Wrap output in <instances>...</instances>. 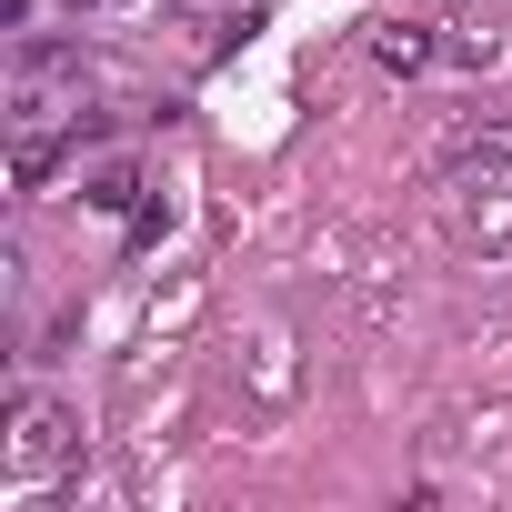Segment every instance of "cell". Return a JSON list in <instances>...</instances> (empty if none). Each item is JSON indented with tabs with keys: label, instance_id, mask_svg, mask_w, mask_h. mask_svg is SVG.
<instances>
[{
	"label": "cell",
	"instance_id": "6da1fadb",
	"mask_svg": "<svg viewBox=\"0 0 512 512\" xmlns=\"http://www.w3.org/2000/svg\"><path fill=\"white\" fill-rule=\"evenodd\" d=\"M81 91H91V71H81L71 41H21V61H11V111L21 121H61V111H81Z\"/></svg>",
	"mask_w": 512,
	"mask_h": 512
},
{
	"label": "cell",
	"instance_id": "7a4b0ae2",
	"mask_svg": "<svg viewBox=\"0 0 512 512\" xmlns=\"http://www.w3.org/2000/svg\"><path fill=\"white\" fill-rule=\"evenodd\" d=\"M71 452H81V432H71V422H61L51 402H21V412H11V492L51 482V472H61Z\"/></svg>",
	"mask_w": 512,
	"mask_h": 512
},
{
	"label": "cell",
	"instance_id": "3957f363",
	"mask_svg": "<svg viewBox=\"0 0 512 512\" xmlns=\"http://www.w3.org/2000/svg\"><path fill=\"white\" fill-rule=\"evenodd\" d=\"M372 61H382V71H422V61H432V31H422V21H392V31H372Z\"/></svg>",
	"mask_w": 512,
	"mask_h": 512
},
{
	"label": "cell",
	"instance_id": "277c9868",
	"mask_svg": "<svg viewBox=\"0 0 512 512\" xmlns=\"http://www.w3.org/2000/svg\"><path fill=\"white\" fill-rule=\"evenodd\" d=\"M71 141H81V131H71ZM71 141H41V131H31V141H21V161H11V181H21V191H41V181L61 171V151H71Z\"/></svg>",
	"mask_w": 512,
	"mask_h": 512
},
{
	"label": "cell",
	"instance_id": "5b68a950",
	"mask_svg": "<svg viewBox=\"0 0 512 512\" xmlns=\"http://www.w3.org/2000/svg\"><path fill=\"white\" fill-rule=\"evenodd\" d=\"M131 191H141L131 161H101V171H91V201H101V211H131Z\"/></svg>",
	"mask_w": 512,
	"mask_h": 512
},
{
	"label": "cell",
	"instance_id": "8992f818",
	"mask_svg": "<svg viewBox=\"0 0 512 512\" xmlns=\"http://www.w3.org/2000/svg\"><path fill=\"white\" fill-rule=\"evenodd\" d=\"M71 11H131V0H71Z\"/></svg>",
	"mask_w": 512,
	"mask_h": 512
}]
</instances>
